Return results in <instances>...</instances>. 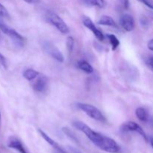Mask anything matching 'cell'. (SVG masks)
I'll list each match as a JSON object with an SVG mask.
<instances>
[{"mask_svg":"<svg viewBox=\"0 0 153 153\" xmlns=\"http://www.w3.org/2000/svg\"><path fill=\"white\" fill-rule=\"evenodd\" d=\"M73 125L75 128L83 132L95 146L102 150L110 153H119L120 152V147L114 140L97 132L85 123L82 121H75Z\"/></svg>","mask_w":153,"mask_h":153,"instance_id":"6da1fadb","label":"cell"},{"mask_svg":"<svg viewBox=\"0 0 153 153\" xmlns=\"http://www.w3.org/2000/svg\"><path fill=\"white\" fill-rule=\"evenodd\" d=\"M0 30L4 34H6L7 37H10L14 46L19 48L23 47L25 42V38L21 34H19L17 31H15L13 28H10V26H8L6 24H4V22L0 21Z\"/></svg>","mask_w":153,"mask_h":153,"instance_id":"7a4b0ae2","label":"cell"},{"mask_svg":"<svg viewBox=\"0 0 153 153\" xmlns=\"http://www.w3.org/2000/svg\"><path fill=\"white\" fill-rule=\"evenodd\" d=\"M77 107L82 111L85 112L88 116L95 120L100 121V122H105L106 121V118L103 115V114L97 108L92 105L79 102L77 103Z\"/></svg>","mask_w":153,"mask_h":153,"instance_id":"3957f363","label":"cell"},{"mask_svg":"<svg viewBox=\"0 0 153 153\" xmlns=\"http://www.w3.org/2000/svg\"><path fill=\"white\" fill-rule=\"evenodd\" d=\"M46 20L49 24L54 25L62 34H66L70 32L68 25L57 13L52 11H48L46 13Z\"/></svg>","mask_w":153,"mask_h":153,"instance_id":"277c9868","label":"cell"},{"mask_svg":"<svg viewBox=\"0 0 153 153\" xmlns=\"http://www.w3.org/2000/svg\"><path fill=\"white\" fill-rule=\"evenodd\" d=\"M42 47H43V50L49 54L52 58L56 60L57 61L60 63L64 62V58L63 54L61 53V51L56 47L54 44H52L51 42L49 41H44L42 43Z\"/></svg>","mask_w":153,"mask_h":153,"instance_id":"5b68a950","label":"cell"},{"mask_svg":"<svg viewBox=\"0 0 153 153\" xmlns=\"http://www.w3.org/2000/svg\"><path fill=\"white\" fill-rule=\"evenodd\" d=\"M120 130L122 131H123V132L134 131V132L138 133L146 142H148V140H149L147 135H146L145 131L143 130V128L138 124L133 122V121H128V122H126L124 123H123L122 126H120Z\"/></svg>","mask_w":153,"mask_h":153,"instance_id":"8992f818","label":"cell"},{"mask_svg":"<svg viewBox=\"0 0 153 153\" xmlns=\"http://www.w3.org/2000/svg\"><path fill=\"white\" fill-rule=\"evenodd\" d=\"M82 22H83L84 25H85V27H87L88 29H90L92 31L93 34H94V36H95L100 41H102V40H104L105 36L104 34H103V33L96 27L94 22H93L89 17H88V16H84L83 19H82Z\"/></svg>","mask_w":153,"mask_h":153,"instance_id":"52a82bcc","label":"cell"},{"mask_svg":"<svg viewBox=\"0 0 153 153\" xmlns=\"http://www.w3.org/2000/svg\"><path fill=\"white\" fill-rule=\"evenodd\" d=\"M120 24L122 28L126 31H133L135 27V22H134L133 16L130 14H127V13H125L120 16Z\"/></svg>","mask_w":153,"mask_h":153,"instance_id":"ba28073f","label":"cell"},{"mask_svg":"<svg viewBox=\"0 0 153 153\" xmlns=\"http://www.w3.org/2000/svg\"><path fill=\"white\" fill-rule=\"evenodd\" d=\"M48 83H49L48 78L45 76H40L32 85V88L36 92H43L47 88Z\"/></svg>","mask_w":153,"mask_h":153,"instance_id":"9c48e42d","label":"cell"},{"mask_svg":"<svg viewBox=\"0 0 153 153\" xmlns=\"http://www.w3.org/2000/svg\"><path fill=\"white\" fill-rule=\"evenodd\" d=\"M7 146L9 148L15 149L19 153H27L26 150L24 148L23 145L21 143L20 140L15 137H10L7 140Z\"/></svg>","mask_w":153,"mask_h":153,"instance_id":"30bf717a","label":"cell"},{"mask_svg":"<svg viewBox=\"0 0 153 153\" xmlns=\"http://www.w3.org/2000/svg\"><path fill=\"white\" fill-rule=\"evenodd\" d=\"M38 132L40 133V134L41 135V137H43V138L44 139V140H46V141L47 142L49 145H51V146H52V147L55 149V151H58V152H63V153H67L64 150V149H63V148L61 147V146H60L58 143H57V142H55L53 139L51 138V137H49L47 134H46V133H45L43 130L38 129Z\"/></svg>","mask_w":153,"mask_h":153,"instance_id":"8fae6325","label":"cell"},{"mask_svg":"<svg viewBox=\"0 0 153 153\" xmlns=\"http://www.w3.org/2000/svg\"><path fill=\"white\" fill-rule=\"evenodd\" d=\"M97 23H98L99 25H106V26H117L116 22H115V21L113 19V18L111 17V16H106V15H104V16H102V17L98 20V22H97Z\"/></svg>","mask_w":153,"mask_h":153,"instance_id":"7c38bea8","label":"cell"},{"mask_svg":"<svg viewBox=\"0 0 153 153\" xmlns=\"http://www.w3.org/2000/svg\"><path fill=\"white\" fill-rule=\"evenodd\" d=\"M78 68L80 69L81 70L84 71L85 73H88V74H91V73H94V68H93L92 66L86 61H79L77 64Z\"/></svg>","mask_w":153,"mask_h":153,"instance_id":"4fadbf2b","label":"cell"},{"mask_svg":"<svg viewBox=\"0 0 153 153\" xmlns=\"http://www.w3.org/2000/svg\"><path fill=\"white\" fill-rule=\"evenodd\" d=\"M135 114L139 120H140L141 122H147L148 113L144 108H137L135 111Z\"/></svg>","mask_w":153,"mask_h":153,"instance_id":"5bb4252c","label":"cell"},{"mask_svg":"<svg viewBox=\"0 0 153 153\" xmlns=\"http://www.w3.org/2000/svg\"><path fill=\"white\" fill-rule=\"evenodd\" d=\"M39 72L34 70L33 69H28L25 70L23 73V77L28 81H32L39 76Z\"/></svg>","mask_w":153,"mask_h":153,"instance_id":"9a60e30c","label":"cell"},{"mask_svg":"<svg viewBox=\"0 0 153 153\" xmlns=\"http://www.w3.org/2000/svg\"><path fill=\"white\" fill-rule=\"evenodd\" d=\"M106 37H107V38L108 39L109 42H110L111 45L112 50L113 51L116 50V49L118 48V46H120V43L117 37L112 34H108Z\"/></svg>","mask_w":153,"mask_h":153,"instance_id":"2e32d148","label":"cell"},{"mask_svg":"<svg viewBox=\"0 0 153 153\" xmlns=\"http://www.w3.org/2000/svg\"><path fill=\"white\" fill-rule=\"evenodd\" d=\"M85 3L88 5L96 6L98 7H104L105 6V0H85Z\"/></svg>","mask_w":153,"mask_h":153,"instance_id":"e0dca14e","label":"cell"},{"mask_svg":"<svg viewBox=\"0 0 153 153\" xmlns=\"http://www.w3.org/2000/svg\"><path fill=\"white\" fill-rule=\"evenodd\" d=\"M67 50H68L69 52V55H71L72 52L73 50V47H74V38L71 36H69L67 39Z\"/></svg>","mask_w":153,"mask_h":153,"instance_id":"ac0fdd59","label":"cell"},{"mask_svg":"<svg viewBox=\"0 0 153 153\" xmlns=\"http://www.w3.org/2000/svg\"><path fill=\"white\" fill-rule=\"evenodd\" d=\"M62 131L68 137H70V139H72L73 140H74L75 142H78V139L76 138V137L75 136V134H73L71 131V130L69 129L67 127H63L62 128Z\"/></svg>","mask_w":153,"mask_h":153,"instance_id":"d6986e66","label":"cell"},{"mask_svg":"<svg viewBox=\"0 0 153 153\" xmlns=\"http://www.w3.org/2000/svg\"><path fill=\"white\" fill-rule=\"evenodd\" d=\"M9 14L7 9L0 3V17H8Z\"/></svg>","mask_w":153,"mask_h":153,"instance_id":"ffe728a7","label":"cell"},{"mask_svg":"<svg viewBox=\"0 0 153 153\" xmlns=\"http://www.w3.org/2000/svg\"><path fill=\"white\" fill-rule=\"evenodd\" d=\"M0 65L2 67H4V69H7V61H6V58H4V56L3 55H1L0 53Z\"/></svg>","mask_w":153,"mask_h":153,"instance_id":"44dd1931","label":"cell"},{"mask_svg":"<svg viewBox=\"0 0 153 153\" xmlns=\"http://www.w3.org/2000/svg\"><path fill=\"white\" fill-rule=\"evenodd\" d=\"M137 1H140V2L143 3V4H144L145 5L147 6V7H149V8L152 9L153 10V3L152 1H149V0H137Z\"/></svg>","mask_w":153,"mask_h":153,"instance_id":"7402d4cb","label":"cell"},{"mask_svg":"<svg viewBox=\"0 0 153 153\" xmlns=\"http://www.w3.org/2000/svg\"><path fill=\"white\" fill-rule=\"evenodd\" d=\"M120 1L124 8L128 9L129 7V1H128V0H120Z\"/></svg>","mask_w":153,"mask_h":153,"instance_id":"603a6c76","label":"cell"},{"mask_svg":"<svg viewBox=\"0 0 153 153\" xmlns=\"http://www.w3.org/2000/svg\"><path fill=\"white\" fill-rule=\"evenodd\" d=\"M146 64L148 67L153 71V58H150L146 61Z\"/></svg>","mask_w":153,"mask_h":153,"instance_id":"cb8c5ba5","label":"cell"},{"mask_svg":"<svg viewBox=\"0 0 153 153\" xmlns=\"http://www.w3.org/2000/svg\"><path fill=\"white\" fill-rule=\"evenodd\" d=\"M147 48L150 51H152L153 52V39L149 40L147 43Z\"/></svg>","mask_w":153,"mask_h":153,"instance_id":"d4e9b609","label":"cell"},{"mask_svg":"<svg viewBox=\"0 0 153 153\" xmlns=\"http://www.w3.org/2000/svg\"><path fill=\"white\" fill-rule=\"evenodd\" d=\"M24 1L28 4H37L40 2V0H24Z\"/></svg>","mask_w":153,"mask_h":153,"instance_id":"484cf974","label":"cell"},{"mask_svg":"<svg viewBox=\"0 0 153 153\" xmlns=\"http://www.w3.org/2000/svg\"><path fill=\"white\" fill-rule=\"evenodd\" d=\"M70 150H72V152H73V153H81V152H79L78 150H76V149H73V148H70Z\"/></svg>","mask_w":153,"mask_h":153,"instance_id":"4316f807","label":"cell"},{"mask_svg":"<svg viewBox=\"0 0 153 153\" xmlns=\"http://www.w3.org/2000/svg\"><path fill=\"white\" fill-rule=\"evenodd\" d=\"M150 143H151V146H152V147L153 148V139L152 138L150 140Z\"/></svg>","mask_w":153,"mask_h":153,"instance_id":"83f0119b","label":"cell"},{"mask_svg":"<svg viewBox=\"0 0 153 153\" xmlns=\"http://www.w3.org/2000/svg\"><path fill=\"white\" fill-rule=\"evenodd\" d=\"M54 153H63V152H58V151H55V152Z\"/></svg>","mask_w":153,"mask_h":153,"instance_id":"f1b7e54d","label":"cell"},{"mask_svg":"<svg viewBox=\"0 0 153 153\" xmlns=\"http://www.w3.org/2000/svg\"><path fill=\"white\" fill-rule=\"evenodd\" d=\"M0 120H1V112H0Z\"/></svg>","mask_w":153,"mask_h":153,"instance_id":"f546056e","label":"cell"}]
</instances>
